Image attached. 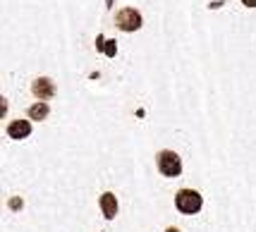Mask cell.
<instances>
[{"label": "cell", "instance_id": "7a4b0ae2", "mask_svg": "<svg viewBox=\"0 0 256 232\" xmlns=\"http://www.w3.org/2000/svg\"><path fill=\"white\" fill-rule=\"evenodd\" d=\"M156 166L160 170V175L166 177H180V172H182V160L175 151H160L156 156Z\"/></svg>", "mask_w": 256, "mask_h": 232}, {"label": "cell", "instance_id": "7c38bea8", "mask_svg": "<svg viewBox=\"0 0 256 232\" xmlns=\"http://www.w3.org/2000/svg\"><path fill=\"white\" fill-rule=\"evenodd\" d=\"M110 5H112V0H108V8H110Z\"/></svg>", "mask_w": 256, "mask_h": 232}, {"label": "cell", "instance_id": "8fae6325", "mask_svg": "<svg viewBox=\"0 0 256 232\" xmlns=\"http://www.w3.org/2000/svg\"><path fill=\"white\" fill-rule=\"evenodd\" d=\"M166 232H180V230H178V228H168Z\"/></svg>", "mask_w": 256, "mask_h": 232}, {"label": "cell", "instance_id": "8992f818", "mask_svg": "<svg viewBox=\"0 0 256 232\" xmlns=\"http://www.w3.org/2000/svg\"><path fill=\"white\" fill-rule=\"evenodd\" d=\"M100 210H103V216L112 220L115 216H118V199H115V194L112 192H106V194H100Z\"/></svg>", "mask_w": 256, "mask_h": 232}, {"label": "cell", "instance_id": "9c48e42d", "mask_svg": "<svg viewBox=\"0 0 256 232\" xmlns=\"http://www.w3.org/2000/svg\"><path fill=\"white\" fill-rule=\"evenodd\" d=\"M10 206H12V208H22V199H20V201L14 199V201H12V204H10Z\"/></svg>", "mask_w": 256, "mask_h": 232}, {"label": "cell", "instance_id": "6da1fadb", "mask_svg": "<svg viewBox=\"0 0 256 232\" xmlns=\"http://www.w3.org/2000/svg\"><path fill=\"white\" fill-rule=\"evenodd\" d=\"M175 206H178L180 213L194 216V213H199V210H201L204 199H201L199 192H194V189H180L178 196H175Z\"/></svg>", "mask_w": 256, "mask_h": 232}, {"label": "cell", "instance_id": "3957f363", "mask_svg": "<svg viewBox=\"0 0 256 232\" xmlns=\"http://www.w3.org/2000/svg\"><path fill=\"white\" fill-rule=\"evenodd\" d=\"M115 24H118L122 32H139V29H142V14L134 10V8H124V10L118 12Z\"/></svg>", "mask_w": 256, "mask_h": 232}, {"label": "cell", "instance_id": "277c9868", "mask_svg": "<svg viewBox=\"0 0 256 232\" xmlns=\"http://www.w3.org/2000/svg\"><path fill=\"white\" fill-rule=\"evenodd\" d=\"M32 91H34V96H36L38 100H48V98H53V96H56V82H53V79H48V77H38V79H34Z\"/></svg>", "mask_w": 256, "mask_h": 232}, {"label": "cell", "instance_id": "ba28073f", "mask_svg": "<svg viewBox=\"0 0 256 232\" xmlns=\"http://www.w3.org/2000/svg\"><path fill=\"white\" fill-rule=\"evenodd\" d=\"M103 53L108 58H112L115 53H118V46H115V41H106V46H103Z\"/></svg>", "mask_w": 256, "mask_h": 232}, {"label": "cell", "instance_id": "30bf717a", "mask_svg": "<svg viewBox=\"0 0 256 232\" xmlns=\"http://www.w3.org/2000/svg\"><path fill=\"white\" fill-rule=\"evenodd\" d=\"M242 2H244L246 8H256V0H242Z\"/></svg>", "mask_w": 256, "mask_h": 232}, {"label": "cell", "instance_id": "52a82bcc", "mask_svg": "<svg viewBox=\"0 0 256 232\" xmlns=\"http://www.w3.org/2000/svg\"><path fill=\"white\" fill-rule=\"evenodd\" d=\"M29 118L36 122L46 120V118H48V106H46V103H34L32 108H29Z\"/></svg>", "mask_w": 256, "mask_h": 232}, {"label": "cell", "instance_id": "5b68a950", "mask_svg": "<svg viewBox=\"0 0 256 232\" xmlns=\"http://www.w3.org/2000/svg\"><path fill=\"white\" fill-rule=\"evenodd\" d=\"M32 134V124H29V120H12L10 124H8V136L10 139H26Z\"/></svg>", "mask_w": 256, "mask_h": 232}]
</instances>
